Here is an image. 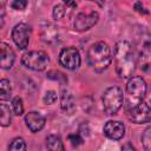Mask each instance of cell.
<instances>
[{"mask_svg": "<svg viewBox=\"0 0 151 151\" xmlns=\"http://www.w3.org/2000/svg\"><path fill=\"white\" fill-rule=\"evenodd\" d=\"M114 65H116V72L117 74L123 78H131L133 74L136 66H137V59L134 48L131 46V44L126 40H120L114 46Z\"/></svg>", "mask_w": 151, "mask_h": 151, "instance_id": "obj_1", "label": "cell"}, {"mask_svg": "<svg viewBox=\"0 0 151 151\" xmlns=\"http://www.w3.org/2000/svg\"><path fill=\"white\" fill-rule=\"evenodd\" d=\"M87 63L96 72L105 71L111 61H112V53L110 46L104 41H98L91 45L87 50Z\"/></svg>", "mask_w": 151, "mask_h": 151, "instance_id": "obj_2", "label": "cell"}, {"mask_svg": "<svg viewBox=\"0 0 151 151\" xmlns=\"http://www.w3.org/2000/svg\"><path fill=\"white\" fill-rule=\"evenodd\" d=\"M136 59L137 66L145 73L151 74V35L142 33L136 40Z\"/></svg>", "mask_w": 151, "mask_h": 151, "instance_id": "obj_3", "label": "cell"}, {"mask_svg": "<svg viewBox=\"0 0 151 151\" xmlns=\"http://www.w3.org/2000/svg\"><path fill=\"white\" fill-rule=\"evenodd\" d=\"M146 93V83L142 77H132L126 84V105L125 109L133 107L140 103Z\"/></svg>", "mask_w": 151, "mask_h": 151, "instance_id": "obj_4", "label": "cell"}, {"mask_svg": "<svg viewBox=\"0 0 151 151\" xmlns=\"http://www.w3.org/2000/svg\"><path fill=\"white\" fill-rule=\"evenodd\" d=\"M103 109L109 116H114L122 109L124 101L123 90L118 86H111L105 90L101 97Z\"/></svg>", "mask_w": 151, "mask_h": 151, "instance_id": "obj_5", "label": "cell"}, {"mask_svg": "<svg viewBox=\"0 0 151 151\" xmlns=\"http://www.w3.org/2000/svg\"><path fill=\"white\" fill-rule=\"evenodd\" d=\"M21 63L32 71H44L50 64V57L44 51H29L24 53Z\"/></svg>", "mask_w": 151, "mask_h": 151, "instance_id": "obj_6", "label": "cell"}, {"mask_svg": "<svg viewBox=\"0 0 151 151\" xmlns=\"http://www.w3.org/2000/svg\"><path fill=\"white\" fill-rule=\"evenodd\" d=\"M125 112L127 118L136 124H145L151 122V107L144 101L133 107L125 109Z\"/></svg>", "mask_w": 151, "mask_h": 151, "instance_id": "obj_7", "label": "cell"}, {"mask_svg": "<svg viewBox=\"0 0 151 151\" xmlns=\"http://www.w3.org/2000/svg\"><path fill=\"white\" fill-rule=\"evenodd\" d=\"M59 63L67 70H77L80 66L81 58L76 47H66L63 48L59 54Z\"/></svg>", "mask_w": 151, "mask_h": 151, "instance_id": "obj_8", "label": "cell"}, {"mask_svg": "<svg viewBox=\"0 0 151 151\" xmlns=\"http://www.w3.org/2000/svg\"><path fill=\"white\" fill-rule=\"evenodd\" d=\"M31 27L27 24L20 22L18 25H15L12 29V39L14 41V44L20 48V50H25L27 48L28 44H29V38H31Z\"/></svg>", "mask_w": 151, "mask_h": 151, "instance_id": "obj_9", "label": "cell"}, {"mask_svg": "<svg viewBox=\"0 0 151 151\" xmlns=\"http://www.w3.org/2000/svg\"><path fill=\"white\" fill-rule=\"evenodd\" d=\"M99 20V14L98 12H90V13H79L73 22V27L76 31L84 32L90 28H92Z\"/></svg>", "mask_w": 151, "mask_h": 151, "instance_id": "obj_10", "label": "cell"}, {"mask_svg": "<svg viewBox=\"0 0 151 151\" xmlns=\"http://www.w3.org/2000/svg\"><path fill=\"white\" fill-rule=\"evenodd\" d=\"M103 131L107 138L113 139V140H119L125 134V126L119 120H109L104 125Z\"/></svg>", "mask_w": 151, "mask_h": 151, "instance_id": "obj_11", "label": "cell"}, {"mask_svg": "<svg viewBox=\"0 0 151 151\" xmlns=\"http://www.w3.org/2000/svg\"><path fill=\"white\" fill-rule=\"evenodd\" d=\"M25 123L31 132H38L45 126L46 119L41 113L37 111H31L25 116Z\"/></svg>", "mask_w": 151, "mask_h": 151, "instance_id": "obj_12", "label": "cell"}, {"mask_svg": "<svg viewBox=\"0 0 151 151\" xmlns=\"http://www.w3.org/2000/svg\"><path fill=\"white\" fill-rule=\"evenodd\" d=\"M0 50H1V68L4 70H9L15 60V54L13 52V50L11 48L9 45H7L6 42H1L0 44Z\"/></svg>", "mask_w": 151, "mask_h": 151, "instance_id": "obj_13", "label": "cell"}, {"mask_svg": "<svg viewBox=\"0 0 151 151\" xmlns=\"http://www.w3.org/2000/svg\"><path fill=\"white\" fill-rule=\"evenodd\" d=\"M41 37L42 40H45L46 42H57L58 41V27H55L54 25H52L51 22H44L42 27H41Z\"/></svg>", "mask_w": 151, "mask_h": 151, "instance_id": "obj_14", "label": "cell"}, {"mask_svg": "<svg viewBox=\"0 0 151 151\" xmlns=\"http://www.w3.org/2000/svg\"><path fill=\"white\" fill-rule=\"evenodd\" d=\"M60 106L61 110L65 111L66 113H72L76 109V101L73 96L68 91H63L61 99H60Z\"/></svg>", "mask_w": 151, "mask_h": 151, "instance_id": "obj_15", "label": "cell"}, {"mask_svg": "<svg viewBox=\"0 0 151 151\" xmlns=\"http://www.w3.org/2000/svg\"><path fill=\"white\" fill-rule=\"evenodd\" d=\"M46 146L48 151H65L64 144L59 136L57 134H50L46 138Z\"/></svg>", "mask_w": 151, "mask_h": 151, "instance_id": "obj_16", "label": "cell"}, {"mask_svg": "<svg viewBox=\"0 0 151 151\" xmlns=\"http://www.w3.org/2000/svg\"><path fill=\"white\" fill-rule=\"evenodd\" d=\"M12 96V87L11 83L7 79H1L0 81V99L1 100H8Z\"/></svg>", "mask_w": 151, "mask_h": 151, "instance_id": "obj_17", "label": "cell"}, {"mask_svg": "<svg viewBox=\"0 0 151 151\" xmlns=\"http://www.w3.org/2000/svg\"><path fill=\"white\" fill-rule=\"evenodd\" d=\"M0 112H1V116H0V124L2 126H8L12 122V116H11V111H9V107L6 105V104H1L0 105Z\"/></svg>", "mask_w": 151, "mask_h": 151, "instance_id": "obj_18", "label": "cell"}, {"mask_svg": "<svg viewBox=\"0 0 151 151\" xmlns=\"http://www.w3.org/2000/svg\"><path fill=\"white\" fill-rule=\"evenodd\" d=\"M8 151H26V143L21 137H17L14 138L9 146H8Z\"/></svg>", "mask_w": 151, "mask_h": 151, "instance_id": "obj_19", "label": "cell"}, {"mask_svg": "<svg viewBox=\"0 0 151 151\" xmlns=\"http://www.w3.org/2000/svg\"><path fill=\"white\" fill-rule=\"evenodd\" d=\"M66 13H67V6L65 4H58L53 7L52 14H53V18L57 19V20L64 18L66 15Z\"/></svg>", "mask_w": 151, "mask_h": 151, "instance_id": "obj_20", "label": "cell"}, {"mask_svg": "<svg viewBox=\"0 0 151 151\" xmlns=\"http://www.w3.org/2000/svg\"><path fill=\"white\" fill-rule=\"evenodd\" d=\"M142 144L144 151H151V126L147 127L142 134Z\"/></svg>", "mask_w": 151, "mask_h": 151, "instance_id": "obj_21", "label": "cell"}, {"mask_svg": "<svg viewBox=\"0 0 151 151\" xmlns=\"http://www.w3.org/2000/svg\"><path fill=\"white\" fill-rule=\"evenodd\" d=\"M12 110H13L14 114H17V116H21L24 113V104H22V99L20 97H15L12 100Z\"/></svg>", "mask_w": 151, "mask_h": 151, "instance_id": "obj_22", "label": "cell"}, {"mask_svg": "<svg viewBox=\"0 0 151 151\" xmlns=\"http://www.w3.org/2000/svg\"><path fill=\"white\" fill-rule=\"evenodd\" d=\"M47 78H50V79H52V80H57V81H59V83H65V81H67V78H66L61 72H59V71H50V72L47 73Z\"/></svg>", "mask_w": 151, "mask_h": 151, "instance_id": "obj_23", "label": "cell"}, {"mask_svg": "<svg viewBox=\"0 0 151 151\" xmlns=\"http://www.w3.org/2000/svg\"><path fill=\"white\" fill-rule=\"evenodd\" d=\"M42 100H44L45 104L51 105V104L55 103V100H57V93H55L54 91H47V92L45 93Z\"/></svg>", "mask_w": 151, "mask_h": 151, "instance_id": "obj_24", "label": "cell"}, {"mask_svg": "<svg viewBox=\"0 0 151 151\" xmlns=\"http://www.w3.org/2000/svg\"><path fill=\"white\" fill-rule=\"evenodd\" d=\"M68 140L71 142V144L73 146H79L80 144H83V138L79 133H74V134H70L68 136Z\"/></svg>", "mask_w": 151, "mask_h": 151, "instance_id": "obj_25", "label": "cell"}, {"mask_svg": "<svg viewBox=\"0 0 151 151\" xmlns=\"http://www.w3.org/2000/svg\"><path fill=\"white\" fill-rule=\"evenodd\" d=\"M11 6L14 9H24L27 6V1H25V0H14V1L11 2Z\"/></svg>", "mask_w": 151, "mask_h": 151, "instance_id": "obj_26", "label": "cell"}, {"mask_svg": "<svg viewBox=\"0 0 151 151\" xmlns=\"http://www.w3.org/2000/svg\"><path fill=\"white\" fill-rule=\"evenodd\" d=\"M134 9L137 11V12H139V13H143V14H147V11L143 7V5H142V2H136L134 4Z\"/></svg>", "mask_w": 151, "mask_h": 151, "instance_id": "obj_27", "label": "cell"}, {"mask_svg": "<svg viewBox=\"0 0 151 151\" xmlns=\"http://www.w3.org/2000/svg\"><path fill=\"white\" fill-rule=\"evenodd\" d=\"M122 151H137V150L134 149V146H133L132 144L126 143V144H124V146L122 147Z\"/></svg>", "mask_w": 151, "mask_h": 151, "instance_id": "obj_28", "label": "cell"}, {"mask_svg": "<svg viewBox=\"0 0 151 151\" xmlns=\"http://www.w3.org/2000/svg\"><path fill=\"white\" fill-rule=\"evenodd\" d=\"M64 4L67 7H77V2H74V1H65Z\"/></svg>", "mask_w": 151, "mask_h": 151, "instance_id": "obj_29", "label": "cell"}, {"mask_svg": "<svg viewBox=\"0 0 151 151\" xmlns=\"http://www.w3.org/2000/svg\"><path fill=\"white\" fill-rule=\"evenodd\" d=\"M150 103H151V99H150Z\"/></svg>", "mask_w": 151, "mask_h": 151, "instance_id": "obj_30", "label": "cell"}]
</instances>
